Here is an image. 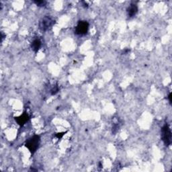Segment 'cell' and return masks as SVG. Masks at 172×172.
<instances>
[{"instance_id": "obj_11", "label": "cell", "mask_w": 172, "mask_h": 172, "mask_svg": "<svg viewBox=\"0 0 172 172\" xmlns=\"http://www.w3.org/2000/svg\"><path fill=\"white\" fill-rule=\"evenodd\" d=\"M168 100H169V102H170V104L171 103V94L170 93L169 94V96H168Z\"/></svg>"}, {"instance_id": "obj_2", "label": "cell", "mask_w": 172, "mask_h": 172, "mask_svg": "<svg viewBox=\"0 0 172 172\" xmlns=\"http://www.w3.org/2000/svg\"><path fill=\"white\" fill-rule=\"evenodd\" d=\"M40 141H41V140H40L39 136H34V137L27 140L26 147L32 153H34L37 149L39 148Z\"/></svg>"}, {"instance_id": "obj_8", "label": "cell", "mask_w": 172, "mask_h": 172, "mask_svg": "<svg viewBox=\"0 0 172 172\" xmlns=\"http://www.w3.org/2000/svg\"><path fill=\"white\" fill-rule=\"evenodd\" d=\"M58 85H54V86H53V87H52V89H51V95H55L56 94H57L58 93Z\"/></svg>"}, {"instance_id": "obj_5", "label": "cell", "mask_w": 172, "mask_h": 172, "mask_svg": "<svg viewBox=\"0 0 172 172\" xmlns=\"http://www.w3.org/2000/svg\"><path fill=\"white\" fill-rule=\"evenodd\" d=\"M138 12V7L136 4L133 3L131 4V6L128 8L127 9V14L129 17L132 18L135 16Z\"/></svg>"}, {"instance_id": "obj_1", "label": "cell", "mask_w": 172, "mask_h": 172, "mask_svg": "<svg viewBox=\"0 0 172 172\" xmlns=\"http://www.w3.org/2000/svg\"><path fill=\"white\" fill-rule=\"evenodd\" d=\"M161 138L166 146H169L171 144V131L167 123L161 129Z\"/></svg>"}, {"instance_id": "obj_7", "label": "cell", "mask_w": 172, "mask_h": 172, "mask_svg": "<svg viewBox=\"0 0 172 172\" xmlns=\"http://www.w3.org/2000/svg\"><path fill=\"white\" fill-rule=\"evenodd\" d=\"M41 47V42L39 39H35L32 41L31 44V48H32V51L35 52H37Z\"/></svg>"}, {"instance_id": "obj_4", "label": "cell", "mask_w": 172, "mask_h": 172, "mask_svg": "<svg viewBox=\"0 0 172 172\" xmlns=\"http://www.w3.org/2000/svg\"><path fill=\"white\" fill-rule=\"evenodd\" d=\"M89 29V24L86 21H79L75 28V33L77 35H84L87 34Z\"/></svg>"}, {"instance_id": "obj_6", "label": "cell", "mask_w": 172, "mask_h": 172, "mask_svg": "<svg viewBox=\"0 0 172 172\" xmlns=\"http://www.w3.org/2000/svg\"><path fill=\"white\" fill-rule=\"evenodd\" d=\"M28 120H29V116L28 114H26V113H24V114L21 115L20 116L18 117L17 118H16V122H17L18 125L20 126L24 125L26 122H28Z\"/></svg>"}, {"instance_id": "obj_3", "label": "cell", "mask_w": 172, "mask_h": 172, "mask_svg": "<svg viewBox=\"0 0 172 172\" xmlns=\"http://www.w3.org/2000/svg\"><path fill=\"white\" fill-rule=\"evenodd\" d=\"M54 24V20L49 17V16H45L40 21L39 28L42 31H47L51 28Z\"/></svg>"}, {"instance_id": "obj_12", "label": "cell", "mask_w": 172, "mask_h": 172, "mask_svg": "<svg viewBox=\"0 0 172 172\" xmlns=\"http://www.w3.org/2000/svg\"><path fill=\"white\" fill-rule=\"evenodd\" d=\"M83 6H84L85 8H87L88 7V4L87 3H86V2L83 1Z\"/></svg>"}, {"instance_id": "obj_10", "label": "cell", "mask_w": 172, "mask_h": 172, "mask_svg": "<svg viewBox=\"0 0 172 172\" xmlns=\"http://www.w3.org/2000/svg\"><path fill=\"white\" fill-rule=\"evenodd\" d=\"M64 134H65V133H58V134H56V137H57L58 138H62L63 137Z\"/></svg>"}, {"instance_id": "obj_9", "label": "cell", "mask_w": 172, "mask_h": 172, "mask_svg": "<svg viewBox=\"0 0 172 172\" xmlns=\"http://www.w3.org/2000/svg\"><path fill=\"white\" fill-rule=\"evenodd\" d=\"M34 3L36 4L39 7H43V6H45L46 5L47 2L45 1H34Z\"/></svg>"}]
</instances>
